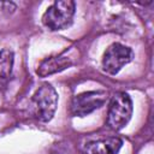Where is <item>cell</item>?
I'll list each match as a JSON object with an SVG mask.
<instances>
[{"instance_id":"obj_1","label":"cell","mask_w":154,"mask_h":154,"mask_svg":"<svg viewBox=\"0 0 154 154\" xmlns=\"http://www.w3.org/2000/svg\"><path fill=\"white\" fill-rule=\"evenodd\" d=\"M58 93L49 84L43 83L31 96V108L35 118L42 123L49 122L57 111Z\"/></svg>"},{"instance_id":"obj_2","label":"cell","mask_w":154,"mask_h":154,"mask_svg":"<svg viewBox=\"0 0 154 154\" xmlns=\"http://www.w3.org/2000/svg\"><path fill=\"white\" fill-rule=\"evenodd\" d=\"M76 12V4L71 0H60L53 2L43 13V25L52 30H64L72 24Z\"/></svg>"},{"instance_id":"obj_3","label":"cell","mask_w":154,"mask_h":154,"mask_svg":"<svg viewBox=\"0 0 154 154\" xmlns=\"http://www.w3.org/2000/svg\"><path fill=\"white\" fill-rule=\"evenodd\" d=\"M132 111L134 106L130 95L125 91L116 93L109 101L107 112V125L112 130H122L130 122Z\"/></svg>"},{"instance_id":"obj_4","label":"cell","mask_w":154,"mask_h":154,"mask_svg":"<svg viewBox=\"0 0 154 154\" xmlns=\"http://www.w3.org/2000/svg\"><path fill=\"white\" fill-rule=\"evenodd\" d=\"M108 95L103 90L84 91L73 96L70 106V112L73 117H85L99 109L107 101Z\"/></svg>"},{"instance_id":"obj_5","label":"cell","mask_w":154,"mask_h":154,"mask_svg":"<svg viewBox=\"0 0 154 154\" xmlns=\"http://www.w3.org/2000/svg\"><path fill=\"white\" fill-rule=\"evenodd\" d=\"M134 59V52L130 47L122 43H112L102 57V69L108 75H117L126 64Z\"/></svg>"},{"instance_id":"obj_6","label":"cell","mask_w":154,"mask_h":154,"mask_svg":"<svg viewBox=\"0 0 154 154\" xmlns=\"http://www.w3.org/2000/svg\"><path fill=\"white\" fill-rule=\"evenodd\" d=\"M122 146V138L109 136L85 143L83 147V154H118Z\"/></svg>"},{"instance_id":"obj_7","label":"cell","mask_w":154,"mask_h":154,"mask_svg":"<svg viewBox=\"0 0 154 154\" xmlns=\"http://www.w3.org/2000/svg\"><path fill=\"white\" fill-rule=\"evenodd\" d=\"M72 65L71 58L60 54L55 57H49L45 60H42L36 70V73L38 77H47L51 75H54L57 72H60L65 69H69Z\"/></svg>"},{"instance_id":"obj_8","label":"cell","mask_w":154,"mask_h":154,"mask_svg":"<svg viewBox=\"0 0 154 154\" xmlns=\"http://www.w3.org/2000/svg\"><path fill=\"white\" fill-rule=\"evenodd\" d=\"M14 53L11 49L0 51V78H8L13 70Z\"/></svg>"}]
</instances>
